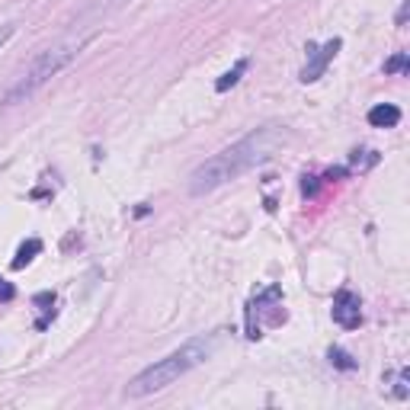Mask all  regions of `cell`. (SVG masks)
<instances>
[{
    "label": "cell",
    "mask_w": 410,
    "mask_h": 410,
    "mask_svg": "<svg viewBox=\"0 0 410 410\" xmlns=\"http://www.w3.org/2000/svg\"><path fill=\"white\" fill-rule=\"evenodd\" d=\"M13 295H16V289L7 283V279H0V302H13Z\"/></svg>",
    "instance_id": "7c38bea8"
},
{
    "label": "cell",
    "mask_w": 410,
    "mask_h": 410,
    "mask_svg": "<svg viewBox=\"0 0 410 410\" xmlns=\"http://www.w3.org/2000/svg\"><path fill=\"white\" fill-rule=\"evenodd\" d=\"M279 142H283V132H279L276 125H266V128H256V132L244 135L241 142L218 151V154L209 157V161H202L199 167L189 173V183H186L189 195L215 193L218 186L237 180L241 173L254 170L256 164L269 161V154L279 148Z\"/></svg>",
    "instance_id": "6da1fadb"
},
{
    "label": "cell",
    "mask_w": 410,
    "mask_h": 410,
    "mask_svg": "<svg viewBox=\"0 0 410 410\" xmlns=\"http://www.w3.org/2000/svg\"><path fill=\"white\" fill-rule=\"evenodd\" d=\"M10 39H13V26H10V23H7V26H0V48L7 45Z\"/></svg>",
    "instance_id": "4fadbf2b"
},
{
    "label": "cell",
    "mask_w": 410,
    "mask_h": 410,
    "mask_svg": "<svg viewBox=\"0 0 410 410\" xmlns=\"http://www.w3.org/2000/svg\"><path fill=\"white\" fill-rule=\"evenodd\" d=\"M35 254H42V241L39 237H33V241H26L20 250H16V260H13V269H23L26 263L35 260Z\"/></svg>",
    "instance_id": "ba28073f"
},
{
    "label": "cell",
    "mask_w": 410,
    "mask_h": 410,
    "mask_svg": "<svg viewBox=\"0 0 410 410\" xmlns=\"http://www.w3.org/2000/svg\"><path fill=\"white\" fill-rule=\"evenodd\" d=\"M330 363H334L336 369H343V372H353V369H356V363H353V356H350V353L336 350V346H334V350H330Z\"/></svg>",
    "instance_id": "8fae6325"
},
{
    "label": "cell",
    "mask_w": 410,
    "mask_h": 410,
    "mask_svg": "<svg viewBox=\"0 0 410 410\" xmlns=\"http://www.w3.org/2000/svg\"><path fill=\"white\" fill-rule=\"evenodd\" d=\"M84 42H87V39H67V42H58V45H52V48H42V52L29 61L26 71H23V74L10 84L7 93L0 96V106L26 103L35 90H42L55 74H61V71H64V67L71 64L77 55H81Z\"/></svg>",
    "instance_id": "3957f363"
},
{
    "label": "cell",
    "mask_w": 410,
    "mask_h": 410,
    "mask_svg": "<svg viewBox=\"0 0 410 410\" xmlns=\"http://www.w3.org/2000/svg\"><path fill=\"white\" fill-rule=\"evenodd\" d=\"M125 4H128V0H93V4L87 7V13H84V23L103 20V16H109V13H115V10H122Z\"/></svg>",
    "instance_id": "52a82bcc"
},
{
    "label": "cell",
    "mask_w": 410,
    "mask_h": 410,
    "mask_svg": "<svg viewBox=\"0 0 410 410\" xmlns=\"http://www.w3.org/2000/svg\"><path fill=\"white\" fill-rule=\"evenodd\" d=\"M317 176H304V183H302V189H304V195H311V193H314V189H317Z\"/></svg>",
    "instance_id": "5bb4252c"
},
{
    "label": "cell",
    "mask_w": 410,
    "mask_h": 410,
    "mask_svg": "<svg viewBox=\"0 0 410 410\" xmlns=\"http://www.w3.org/2000/svg\"><path fill=\"white\" fill-rule=\"evenodd\" d=\"M401 122V109L391 103H378L375 109H369V125L372 128H394Z\"/></svg>",
    "instance_id": "8992f818"
},
{
    "label": "cell",
    "mask_w": 410,
    "mask_h": 410,
    "mask_svg": "<svg viewBox=\"0 0 410 410\" xmlns=\"http://www.w3.org/2000/svg\"><path fill=\"white\" fill-rule=\"evenodd\" d=\"M334 321L343 330H356L363 324V304H359V295H353L350 289H340L334 298V308H330Z\"/></svg>",
    "instance_id": "277c9868"
},
{
    "label": "cell",
    "mask_w": 410,
    "mask_h": 410,
    "mask_svg": "<svg viewBox=\"0 0 410 410\" xmlns=\"http://www.w3.org/2000/svg\"><path fill=\"white\" fill-rule=\"evenodd\" d=\"M244 71H247V58H241V61H237V64L228 71V74H222V77H218L215 90H218V93H224V90H231L237 81H241V74H244Z\"/></svg>",
    "instance_id": "9c48e42d"
},
{
    "label": "cell",
    "mask_w": 410,
    "mask_h": 410,
    "mask_svg": "<svg viewBox=\"0 0 410 410\" xmlns=\"http://www.w3.org/2000/svg\"><path fill=\"white\" fill-rule=\"evenodd\" d=\"M404 23H407V0L401 4V13H397V26H404Z\"/></svg>",
    "instance_id": "9a60e30c"
},
{
    "label": "cell",
    "mask_w": 410,
    "mask_h": 410,
    "mask_svg": "<svg viewBox=\"0 0 410 410\" xmlns=\"http://www.w3.org/2000/svg\"><path fill=\"white\" fill-rule=\"evenodd\" d=\"M215 346H218V336L215 334H212V336H195V340L183 343L180 350H173L170 356L157 359L154 365H148L144 372H138V375L125 385V397L138 401V397H148V394L164 391L167 385H173L176 378H183L186 372H193L195 365L205 363V359L215 353Z\"/></svg>",
    "instance_id": "7a4b0ae2"
},
{
    "label": "cell",
    "mask_w": 410,
    "mask_h": 410,
    "mask_svg": "<svg viewBox=\"0 0 410 410\" xmlns=\"http://www.w3.org/2000/svg\"><path fill=\"white\" fill-rule=\"evenodd\" d=\"M340 45H343L340 39H330L324 48H314V45H311V61L302 67L298 81H302V84H314L317 77H324V71H327V64L334 61V55L340 52Z\"/></svg>",
    "instance_id": "5b68a950"
},
{
    "label": "cell",
    "mask_w": 410,
    "mask_h": 410,
    "mask_svg": "<svg viewBox=\"0 0 410 410\" xmlns=\"http://www.w3.org/2000/svg\"><path fill=\"white\" fill-rule=\"evenodd\" d=\"M407 67H410L407 52H397L391 61H385V71H388V74H407Z\"/></svg>",
    "instance_id": "30bf717a"
}]
</instances>
